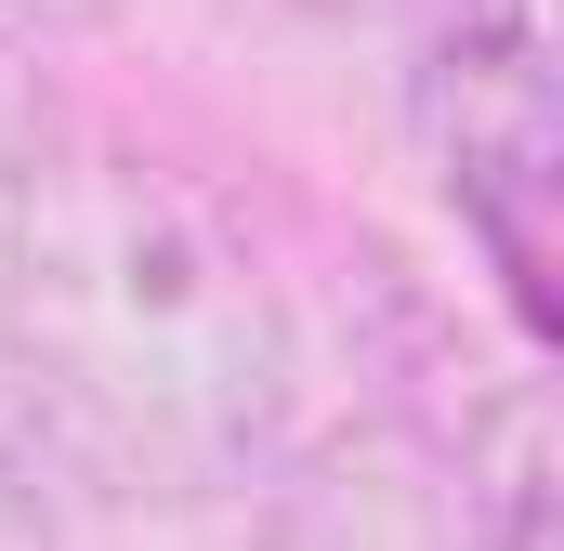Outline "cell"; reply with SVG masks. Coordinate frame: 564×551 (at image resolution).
Wrapping results in <instances>:
<instances>
[{
  "label": "cell",
  "mask_w": 564,
  "mask_h": 551,
  "mask_svg": "<svg viewBox=\"0 0 564 551\" xmlns=\"http://www.w3.org/2000/svg\"><path fill=\"white\" fill-rule=\"evenodd\" d=\"M40 144H53V119H40V79H26V26L0 13V184H13Z\"/></svg>",
  "instance_id": "obj_6"
},
{
  "label": "cell",
  "mask_w": 564,
  "mask_h": 551,
  "mask_svg": "<svg viewBox=\"0 0 564 551\" xmlns=\"http://www.w3.org/2000/svg\"><path fill=\"white\" fill-rule=\"evenodd\" d=\"M459 512H473V551H552V420L512 381L486 433H459Z\"/></svg>",
  "instance_id": "obj_4"
},
{
  "label": "cell",
  "mask_w": 564,
  "mask_h": 551,
  "mask_svg": "<svg viewBox=\"0 0 564 551\" xmlns=\"http://www.w3.org/2000/svg\"><path fill=\"white\" fill-rule=\"evenodd\" d=\"M0 368L40 473L93 499H224L276 460L302 328L263 237L171 158L40 144L0 210Z\"/></svg>",
  "instance_id": "obj_1"
},
{
  "label": "cell",
  "mask_w": 564,
  "mask_h": 551,
  "mask_svg": "<svg viewBox=\"0 0 564 551\" xmlns=\"http://www.w3.org/2000/svg\"><path fill=\"white\" fill-rule=\"evenodd\" d=\"M408 119H421L433 184L459 197V224L486 237V263L512 276V315H564V106H552V40L525 0H433L421 66H408Z\"/></svg>",
  "instance_id": "obj_2"
},
{
  "label": "cell",
  "mask_w": 564,
  "mask_h": 551,
  "mask_svg": "<svg viewBox=\"0 0 564 551\" xmlns=\"http://www.w3.org/2000/svg\"><path fill=\"white\" fill-rule=\"evenodd\" d=\"M250 551H473V512L433 446H408L394 420H355L276 473Z\"/></svg>",
  "instance_id": "obj_3"
},
{
  "label": "cell",
  "mask_w": 564,
  "mask_h": 551,
  "mask_svg": "<svg viewBox=\"0 0 564 551\" xmlns=\"http://www.w3.org/2000/svg\"><path fill=\"white\" fill-rule=\"evenodd\" d=\"M0 13H13V26H106L119 0H0Z\"/></svg>",
  "instance_id": "obj_7"
},
{
  "label": "cell",
  "mask_w": 564,
  "mask_h": 551,
  "mask_svg": "<svg viewBox=\"0 0 564 551\" xmlns=\"http://www.w3.org/2000/svg\"><path fill=\"white\" fill-rule=\"evenodd\" d=\"M0 551H66L53 539V473L26 433H0Z\"/></svg>",
  "instance_id": "obj_5"
},
{
  "label": "cell",
  "mask_w": 564,
  "mask_h": 551,
  "mask_svg": "<svg viewBox=\"0 0 564 551\" xmlns=\"http://www.w3.org/2000/svg\"><path fill=\"white\" fill-rule=\"evenodd\" d=\"M302 13H328V0H302Z\"/></svg>",
  "instance_id": "obj_8"
}]
</instances>
